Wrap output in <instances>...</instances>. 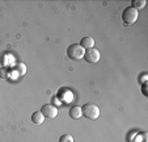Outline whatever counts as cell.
Segmentation results:
<instances>
[{"instance_id":"9","label":"cell","mask_w":148,"mask_h":142,"mask_svg":"<svg viewBox=\"0 0 148 142\" xmlns=\"http://www.w3.org/2000/svg\"><path fill=\"white\" fill-rule=\"evenodd\" d=\"M32 121H33V124H36V125H41V124H43L45 117H43V114L41 113V111L34 112V113L32 114Z\"/></svg>"},{"instance_id":"4","label":"cell","mask_w":148,"mask_h":142,"mask_svg":"<svg viewBox=\"0 0 148 142\" xmlns=\"http://www.w3.org/2000/svg\"><path fill=\"white\" fill-rule=\"evenodd\" d=\"M41 113L46 118H55L58 116V108L55 105H53V104H45L41 108Z\"/></svg>"},{"instance_id":"11","label":"cell","mask_w":148,"mask_h":142,"mask_svg":"<svg viewBox=\"0 0 148 142\" xmlns=\"http://www.w3.org/2000/svg\"><path fill=\"white\" fill-rule=\"evenodd\" d=\"M14 71L17 73V75L18 76H21V75H24V74L26 73V66L24 63H17L16 67H14Z\"/></svg>"},{"instance_id":"3","label":"cell","mask_w":148,"mask_h":142,"mask_svg":"<svg viewBox=\"0 0 148 142\" xmlns=\"http://www.w3.org/2000/svg\"><path fill=\"white\" fill-rule=\"evenodd\" d=\"M138 17H139V11L134 9L132 7L126 8L122 13V20L125 22V25H132L134 22H136Z\"/></svg>"},{"instance_id":"12","label":"cell","mask_w":148,"mask_h":142,"mask_svg":"<svg viewBox=\"0 0 148 142\" xmlns=\"http://www.w3.org/2000/svg\"><path fill=\"white\" fill-rule=\"evenodd\" d=\"M59 142H73V138L71 134H62L60 138H59Z\"/></svg>"},{"instance_id":"13","label":"cell","mask_w":148,"mask_h":142,"mask_svg":"<svg viewBox=\"0 0 148 142\" xmlns=\"http://www.w3.org/2000/svg\"><path fill=\"white\" fill-rule=\"evenodd\" d=\"M7 66V58H5V54L0 53V69H4Z\"/></svg>"},{"instance_id":"1","label":"cell","mask_w":148,"mask_h":142,"mask_svg":"<svg viewBox=\"0 0 148 142\" xmlns=\"http://www.w3.org/2000/svg\"><path fill=\"white\" fill-rule=\"evenodd\" d=\"M81 112H83V116L88 120H97L101 114V111L96 104L93 103H87L81 107Z\"/></svg>"},{"instance_id":"8","label":"cell","mask_w":148,"mask_h":142,"mask_svg":"<svg viewBox=\"0 0 148 142\" xmlns=\"http://www.w3.org/2000/svg\"><path fill=\"white\" fill-rule=\"evenodd\" d=\"M70 117L72 118V120H79L81 116H83V112H81V107H77V105H75V107H72V108L70 109Z\"/></svg>"},{"instance_id":"2","label":"cell","mask_w":148,"mask_h":142,"mask_svg":"<svg viewBox=\"0 0 148 142\" xmlns=\"http://www.w3.org/2000/svg\"><path fill=\"white\" fill-rule=\"evenodd\" d=\"M84 53H85V50H84L79 44L70 45L68 49H67V57L70 59H75V61H80V59H83Z\"/></svg>"},{"instance_id":"5","label":"cell","mask_w":148,"mask_h":142,"mask_svg":"<svg viewBox=\"0 0 148 142\" xmlns=\"http://www.w3.org/2000/svg\"><path fill=\"white\" fill-rule=\"evenodd\" d=\"M56 99L60 100V103L68 104L73 100V94L71 92V89H68V88H60L58 95H56Z\"/></svg>"},{"instance_id":"10","label":"cell","mask_w":148,"mask_h":142,"mask_svg":"<svg viewBox=\"0 0 148 142\" xmlns=\"http://www.w3.org/2000/svg\"><path fill=\"white\" fill-rule=\"evenodd\" d=\"M145 4H147V1H145V0H132V1H131L132 8L136 9V11L143 9L145 7Z\"/></svg>"},{"instance_id":"14","label":"cell","mask_w":148,"mask_h":142,"mask_svg":"<svg viewBox=\"0 0 148 142\" xmlns=\"http://www.w3.org/2000/svg\"><path fill=\"white\" fill-rule=\"evenodd\" d=\"M142 92H143V95L144 96H147V83H144V84H142Z\"/></svg>"},{"instance_id":"7","label":"cell","mask_w":148,"mask_h":142,"mask_svg":"<svg viewBox=\"0 0 148 142\" xmlns=\"http://www.w3.org/2000/svg\"><path fill=\"white\" fill-rule=\"evenodd\" d=\"M79 45L83 47L84 50H89V49L95 47V39H93V37H83Z\"/></svg>"},{"instance_id":"15","label":"cell","mask_w":148,"mask_h":142,"mask_svg":"<svg viewBox=\"0 0 148 142\" xmlns=\"http://www.w3.org/2000/svg\"><path fill=\"white\" fill-rule=\"evenodd\" d=\"M140 82H142V84L147 83V74H143L142 78H140Z\"/></svg>"},{"instance_id":"6","label":"cell","mask_w":148,"mask_h":142,"mask_svg":"<svg viewBox=\"0 0 148 142\" xmlns=\"http://www.w3.org/2000/svg\"><path fill=\"white\" fill-rule=\"evenodd\" d=\"M101 55H100V51L97 49H89V50H85L84 53V59L88 62V63H97L100 61Z\"/></svg>"}]
</instances>
